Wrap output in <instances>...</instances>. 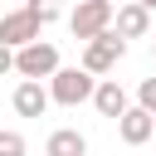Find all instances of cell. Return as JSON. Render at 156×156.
Wrapping results in <instances>:
<instances>
[{
    "mask_svg": "<svg viewBox=\"0 0 156 156\" xmlns=\"http://www.w3.org/2000/svg\"><path fill=\"white\" fill-rule=\"evenodd\" d=\"M122 58H127V39H122V34L107 24L102 34H93V39L83 44V58H78V68H88L93 78H102V73H112Z\"/></svg>",
    "mask_w": 156,
    "mask_h": 156,
    "instance_id": "1",
    "label": "cell"
},
{
    "mask_svg": "<svg viewBox=\"0 0 156 156\" xmlns=\"http://www.w3.org/2000/svg\"><path fill=\"white\" fill-rule=\"evenodd\" d=\"M44 88H49V102H58V107H78V102L93 98L98 78H93L88 68H63V63H58V68L44 78Z\"/></svg>",
    "mask_w": 156,
    "mask_h": 156,
    "instance_id": "2",
    "label": "cell"
},
{
    "mask_svg": "<svg viewBox=\"0 0 156 156\" xmlns=\"http://www.w3.org/2000/svg\"><path fill=\"white\" fill-rule=\"evenodd\" d=\"M54 68H58V49H54L49 39H29V44L15 49V73H20V78H39V83H44Z\"/></svg>",
    "mask_w": 156,
    "mask_h": 156,
    "instance_id": "3",
    "label": "cell"
},
{
    "mask_svg": "<svg viewBox=\"0 0 156 156\" xmlns=\"http://www.w3.org/2000/svg\"><path fill=\"white\" fill-rule=\"evenodd\" d=\"M112 0H78L73 5V15H68V29H73V39H93V34H102L107 24H112Z\"/></svg>",
    "mask_w": 156,
    "mask_h": 156,
    "instance_id": "4",
    "label": "cell"
},
{
    "mask_svg": "<svg viewBox=\"0 0 156 156\" xmlns=\"http://www.w3.org/2000/svg\"><path fill=\"white\" fill-rule=\"evenodd\" d=\"M39 20L20 5V10H10V15H0V44L5 49H20V44H29V39H39Z\"/></svg>",
    "mask_w": 156,
    "mask_h": 156,
    "instance_id": "5",
    "label": "cell"
},
{
    "mask_svg": "<svg viewBox=\"0 0 156 156\" xmlns=\"http://www.w3.org/2000/svg\"><path fill=\"white\" fill-rule=\"evenodd\" d=\"M10 107H15L20 117H44V112H49V88H44L39 78H20L15 93H10Z\"/></svg>",
    "mask_w": 156,
    "mask_h": 156,
    "instance_id": "6",
    "label": "cell"
},
{
    "mask_svg": "<svg viewBox=\"0 0 156 156\" xmlns=\"http://www.w3.org/2000/svg\"><path fill=\"white\" fill-rule=\"evenodd\" d=\"M112 29H117L122 39H146V34H151V10L136 5V0H127V5L112 10Z\"/></svg>",
    "mask_w": 156,
    "mask_h": 156,
    "instance_id": "7",
    "label": "cell"
},
{
    "mask_svg": "<svg viewBox=\"0 0 156 156\" xmlns=\"http://www.w3.org/2000/svg\"><path fill=\"white\" fill-rule=\"evenodd\" d=\"M88 102H93L102 117H112V122L132 107V102H127V88H122L117 78H98V88H93V98H88Z\"/></svg>",
    "mask_w": 156,
    "mask_h": 156,
    "instance_id": "8",
    "label": "cell"
},
{
    "mask_svg": "<svg viewBox=\"0 0 156 156\" xmlns=\"http://www.w3.org/2000/svg\"><path fill=\"white\" fill-rule=\"evenodd\" d=\"M117 136L127 141V146H146L156 132H151V112L146 107H127L122 117H117Z\"/></svg>",
    "mask_w": 156,
    "mask_h": 156,
    "instance_id": "9",
    "label": "cell"
},
{
    "mask_svg": "<svg viewBox=\"0 0 156 156\" xmlns=\"http://www.w3.org/2000/svg\"><path fill=\"white\" fill-rule=\"evenodd\" d=\"M44 156H88V136L78 127H58V132H49Z\"/></svg>",
    "mask_w": 156,
    "mask_h": 156,
    "instance_id": "10",
    "label": "cell"
},
{
    "mask_svg": "<svg viewBox=\"0 0 156 156\" xmlns=\"http://www.w3.org/2000/svg\"><path fill=\"white\" fill-rule=\"evenodd\" d=\"M24 10H29L39 24H54V20H58V0H29Z\"/></svg>",
    "mask_w": 156,
    "mask_h": 156,
    "instance_id": "11",
    "label": "cell"
},
{
    "mask_svg": "<svg viewBox=\"0 0 156 156\" xmlns=\"http://www.w3.org/2000/svg\"><path fill=\"white\" fill-rule=\"evenodd\" d=\"M136 107L156 112V78H141V83H136Z\"/></svg>",
    "mask_w": 156,
    "mask_h": 156,
    "instance_id": "12",
    "label": "cell"
},
{
    "mask_svg": "<svg viewBox=\"0 0 156 156\" xmlns=\"http://www.w3.org/2000/svg\"><path fill=\"white\" fill-rule=\"evenodd\" d=\"M0 156H24V136L20 132H0Z\"/></svg>",
    "mask_w": 156,
    "mask_h": 156,
    "instance_id": "13",
    "label": "cell"
},
{
    "mask_svg": "<svg viewBox=\"0 0 156 156\" xmlns=\"http://www.w3.org/2000/svg\"><path fill=\"white\" fill-rule=\"evenodd\" d=\"M5 73H15V49L0 44V78H5Z\"/></svg>",
    "mask_w": 156,
    "mask_h": 156,
    "instance_id": "14",
    "label": "cell"
},
{
    "mask_svg": "<svg viewBox=\"0 0 156 156\" xmlns=\"http://www.w3.org/2000/svg\"><path fill=\"white\" fill-rule=\"evenodd\" d=\"M136 5H146V10H156V0H136Z\"/></svg>",
    "mask_w": 156,
    "mask_h": 156,
    "instance_id": "15",
    "label": "cell"
},
{
    "mask_svg": "<svg viewBox=\"0 0 156 156\" xmlns=\"http://www.w3.org/2000/svg\"><path fill=\"white\" fill-rule=\"evenodd\" d=\"M151 132H156V112H151Z\"/></svg>",
    "mask_w": 156,
    "mask_h": 156,
    "instance_id": "16",
    "label": "cell"
},
{
    "mask_svg": "<svg viewBox=\"0 0 156 156\" xmlns=\"http://www.w3.org/2000/svg\"><path fill=\"white\" fill-rule=\"evenodd\" d=\"M151 58H156V39H151Z\"/></svg>",
    "mask_w": 156,
    "mask_h": 156,
    "instance_id": "17",
    "label": "cell"
}]
</instances>
